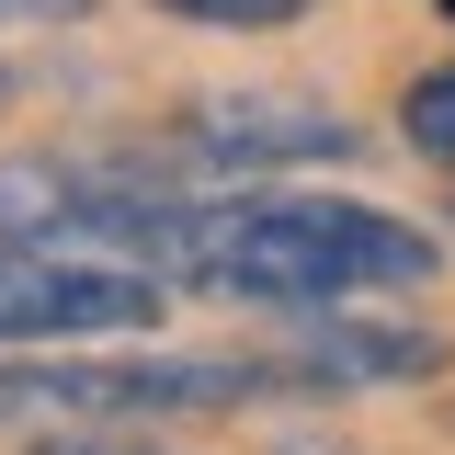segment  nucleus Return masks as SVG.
Segmentation results:
<instances>
[{
    "label": "nucleus",
    "instance_id": "nucleus-10",
    "mask_svg": "<svg viewBox=\"0 0 455 455\" xmlns=\"http://www.w3.org/2000/svg\"><path fill=\"white\" fill-rule=\"evenodd\" d=\"M23 92H35V68H12V57H0V114H23Z\"/></svg>",
    "mask_w": 455,
    "mask_h": 455
},
{
    "label": "nucleus",
    "instance_id": "nucleus-9",
    "mask_svg": "<svg viewBox=\"0 0 455 455\" xmlns=\"http://www.w3.org/2000/svg\"><path fill=\"white\" fill-rule=\"evenodd\" d=\"M92 0H0V35H23V23H80Z\"/></svg>",
    "mask_w": 455,
    "mask_h": 455
},
{
    "label": "nucleus",
    "instance_id": "nucleus-3",
    "mask_svg": "<svg viewBox=\"0 0 455 455\" xmlns=\"http://www.w3.org/2000/svg\"><path fill=\"white\" fill-rule=\"evenodd\" d=\"M160 160L205 194H262V182H307V171L364 160V137L307 92H194L160 125Z\"/></svg>",
    "mask_w": 455,
    "mask_h": 455
},
{
    "label": "nucleus",
    "instance_id": "nucleus-6",
    "mask_svg": "<svg viewBox=\"0 0 455 455\" xmlns=\"http://www.w3.org/2000/svg\"><path fill=\"white\" fill-rule=\"evenodd\" d=\"M387 148H410L421 171L455 182V57L410 68V92H398V114H387Z\"/></svg>",
    "mask_w": 455,
    "mask_h": 455
},
{
    "label": "nucleus",
    "instance_id": "nucleus-7",
    "mask_svg": "<svg viewBox=\"0 0 455 455\" xmlns=\"http://www.w3.org/2000/svg\"><path fill=\"white\" fill-rule=\"evenodd\" d=\"M160 23H205V35H284V23H307V12H331V0H148Z\"/></svg>",
    "mask_w": 455,
    "mask_h": 455
},
{
    "label": "nucleus",
    "instance_id": "nucleus-2",
    "mask_svg": "<svg viewBox=\"0 0 455 455\" xmlns=\"http://www.w3.org/2000/svg\"><path fill=\"white\" fill-rule=\"evenodd\" d=\"M228 410H319L307 364L262 341H80V353H0V433H171Z\"/></svg>",
    "mask_w": 455,
    "mask_h": 455
},
{
    "label": "nucleus",
    "instance_id": "nucleus-1",
    "mask_svg": "<svg viewBox=\"0 0 455 455\" xmlns=\"http://www.w3.org/2000/svg\"><path fill=\"white\" fill-rule=\"evenodd\" d=\"M444 274V239L398 205L364 194H319V182H262L228 194L217 228L194 239V262L171 296H205L239 319H296V307H364V296H421Z\"/></svg>",
    "mask_w": 455,
    "mask_h": 455
},
{
    "label": "nucleus",
    "instance_id": "nucleus-8",
    "mask_svg": "<svg viewBox=\"0 0 455 455\" xmlns=\"http://www.w3.org/2000/svg\"><path fill=\"white\" fill-rule=\"evenodd\" d=\"M23 455H182L160 433H23Z\"/></svg>",
    "mask_w": 455,
    "mask_h": 455
},
{
    "label": "nucleus",
    "instance_id": "nucleus-11",
    "mask_svg": "<svg viewBox=\"0 0 455 455\" xmlns=\"http://www.w3.org/2000/svg\"><path fill=\"white\" fill-rule=\"evenodd\" d=\"M444 217H455V194H444Z\"/></svg>",
    "mask_w": 455,
    "mask_h": 455
},
{
    "label": "nucleus",
    "instance_id": "nucleus-4",
    "mask_svg": "<svg viewBox=\"0 0 455 455\" xmlns=\"http://www.w3.org/2000/svg\"><path fill=\"white\" fill-rule=\"evenodd\" d=\"M160 307H171V284L137 262L0 239V353H80V341H125V331L148 341Z\"/></svg>",
    "mask_w": 455,
    "mask_h": 455
},
{
    "label": "nucleus",
    "instance_id": "nucleus-5",
    "mask_svg": "<svg viewBox=\"0 0 455 455\" xmlns=\"http://www.w3.org/2000/svg\"><path fill=\"white\" fill-rule=\"evenodd\" d=\"M262 331L307 364L319 398L353 387H410V376H444V319H353V307H296V319H262Z\"/></svg>",
    "mask_w": 455,
    "mask_h": 455
}]
</instances>
